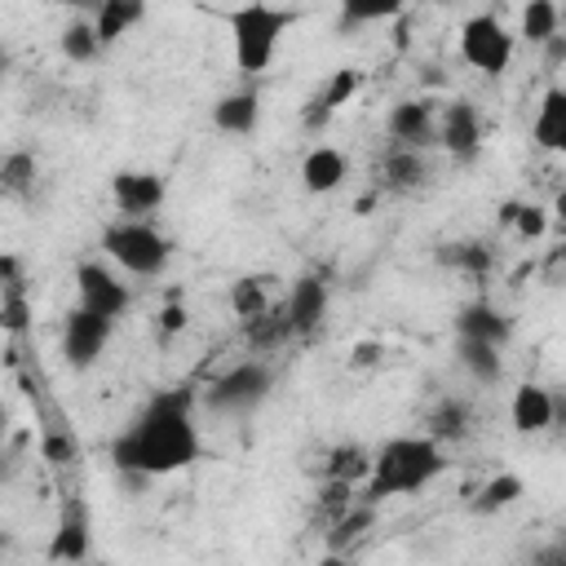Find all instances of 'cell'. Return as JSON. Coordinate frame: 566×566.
Segmentation results:
<instances>
[{"label": "cell", "instance_id": "cell-26", "mask_svg": "<svg viewBox=\"0 0 566 566\" xmlns=\"http://www.w3.org/2000/svg\"><path fill=\"white\" fill-rule=\"evenodd\" d=\"M367 469H371V451L358 447V442H345V447H336L332 460H327V482L354 486V482H367Z\"/></svg>", "mask_w": 566, "mask_h": 566}, {"label": "cell", "instance_id": "cell-13", "mask_svg": "<svg viewBox=\"0 0 566 566\" xmlns=\"http://www.w3.org/2000/svg\"><path fill=\"white\" fill-rule=\"evenodd\" d=\"M509 336H513V318L500 305H491V301L460 305V314H455V340H482V345L504 349Z\"/></svg>", "mask_w": 566, "mask_h": 566}, {"label": "cell", "instance_id": "cell-6", "mask_svg": "<svg viewBox=\"0 0 566 566\" xmlns=\"http://www.w3.org/2000/svg\"><path fill=\"white\" fill-rule=\"evenodd\" d=\"M517 35L495 13H469L460 22V57L482 75H504L513 66Z\"/></svg>", "mask_w": 566, "mask_h": 566}, {"label": "cell", "instance_id": "cell-33", "mask_svg": "<svg viewBox=\"0 0 566 566\" xmlns=\"http://www.w3.org/2000/svg\"><path fill=\"white\" fill-rule=\"evenodd\" d=\"M159 323H164V332H181V327H186V310H181V305H168V310L159 314Z\"/></svg>", "mask_w": 566, "mask_h": 566}, {"label": "cell", "instance_id": "cell-4", "mask_svg": "<svg viewBox=\"0 0 566 566\" xmlns=\"http://www.w3.org/2000/svg\"><path fill=\"white\" fill-rule=\"evenodd\" d=\"M102 248L133 279H159L172 261V239L164 230H155L150 221H128V217H119L102 230Z\"/></svg>", "mask_w": 566, "mask_h": 566}, {"label": "cell", "instance_id": "cell-5", "mask_svg": "<svg viewBox=\"0 0 566 566\" xmlns=\"http://www.w3.org/2000/svg\"><path fill=\"white\" fill-rule=\"evenodd\" d=\"M270 389H274V367H270L265 358H243V363L226 367V371L203 389V407L217 411V416H239V420H248V416L261 411V402L270 398Z\"/></svg>", "mask_w": 566, "mask_h": 566}, {"label": "cell", "instance_id": "cell-29", "mask_svg": "<svg viewBox=\"0 0 566 566\" xmlns=\"http://www.w3.org/2000/svg\"><path fill=\"white\" fill-rule=\"evenodd\" d=\"M442 261L455 265V270H464V274H473V279H486V270H491L495 256H491L486 243L464 239V243H447V248H442Z\"/></svg>", "mask_w": 566, "mask_h": 566}, {"label": "cell", "instance_id": "cell-32", "mask_svg": "<svg viewBox=\"0 0 566 566\" xmlns=\"http://www.w3.org/2000/svg\"><path fill=\"white\" fill-rule=\"evenodd\" d=\"M509 226H517V234H522V239H539V234L548 230V212H544L539 203H517Z\"/></svg>", "mask_w": 566, "mask_h": 566}, {"label": "cell", "instance_id": "cell-24", "mask_svg": "<svg viewBox=\"0 0 566 566\" xmlns=\"http://www.w3.org/2000/svg\"><path fill=\"white\" fill-rule=\"evenodd\" d=\"M88 557V522L80 517V513H66L62 522H57V531H53V544H49V562H84Z\"/></svg>", "mask_w": 566, "mask_h": 566}, {"label": "cell", "instance_id": "cell-34", "mask_svg": "<svg viewBox=\"0 0 566 566\" xmlns=\"http://www.w3.org/2000/svg\"><path fill=\"white\" fill-rule=\"evenodd\" d=\"M4 438H9V411L0 407V447H4Z\"/></svg>", "mask_w": 566, "mask_h": 566}, {"label": "cell", "instance_id": "cell-9", "mask_svg": "<svg viewBox=\"0 0 566 566\" xmlns=\"http://www.w3.org/2000/svg\"><path fill=\"white\" fill-rule=\"evenodd\" d=\"M394 146L402 150H429L438 146V111L429 97H402L389 106V119H385Z\"/></svg>", "mask_w": 566, "mask_h": 566}, {"label": "cell", "instance_id": "cell-22", "mask_svg": "<svg viewBox=\"0 0 566 566\" xmlns=\"http://www.w3.org/2000/svg\"><path fill=\"white\" fill-rule=\"evenodd\" d=\"M270 283H274V279H265V274H243V279H234V283H230V310H234V318H243V323L261 318V314L274 305Z\"/></svg>", "mask_w": 566, "mask_h": 566}, {"label": "cell", "instance_id": "cell-17", "mask_svg": "<svg viewBox=\"0 0 566 566\" xmlns=\"http://www.w3.org/2000/svg\"><path fill=\"white\" fill-rule=\"evenodd\" d=\"M345 177H349L345 150H336V146H310L305 150V159H301V186L310 195H332V190H340Z\"/></svg>", "mask_w": 566, "mask_h": 566}, {"label": "cell", "instance_id": "cell-1", "mask_svg": "<svg viewBox=\"0 0 566 566\" xmlns=\"http://www.w3.org/2000/svg\"><path fill=\"white\" fill-rule=\"evenodd\" d=\"M199 455L203 438L195 420V394L186 385L155 389L111 438V464L128 478H168L190 469Z\"/></svg>", "mask_w": 566, "mask_h": 566}, {"label": "cell", "instance_id": "cell-37", "mask_svg": "<svg viewBox=\"0 0 566 566\" xmlns=\"http://www.w3.org/2000/svg\"><path fill=\"white\" fill-rule=\"evenodd\" d=\"M4 66H9V57H4V49H0V75H4Z\"/></svg>", "mask_w": 566, "mask_h": 566}, {"label": "cell", "instance_id": "cell-28", "mask_svg": "<svg viewBox=\"0 0 566 566\" xmlns=\"http://www.w3.org/2000/svg\"><path fill=\"white\" fill-rule=\"evenodd\" d=\"M31 186H35V155H31V150H9V155L0 159V190L27 199Z\"/></svg>", "mask_w": 566, "mask_h": 566}, {"label": "cell", "instance_id": "cell-25", "mask_svg": "<svg viewBox=\"0 0 566 566\" xmlns=\"http://www.w3.org/2000/svg\"><path fill=\"white\" fill-rule=\"evenodd\" d=\"M469 433H473V411H469V402L447 398V402H438V407L429 411V438H433V442H455V438H469Z\"/></svg>", "mask_w": 566, "mask_h": 566}, {"label": "cell", "instance_id": "cell-35", "mask_svg": "<svg viewBox=\"0 0 566 566\" xmlns=\"http://www.w3.org/2000/svg\"><path fill=\"white\" fill-rule=\"evenodd\" d=\"M4 455H9V451L0 447V460H4ZM9 473H13V464H0V478H9Z\"/></svg>", "mask_w": 566, "mask_h": 566}, {"label": "cell", "instance_id": "cell-12", "mask_svg": "<svg viewBox=\"0 0 566 566\" xmlns=\"http://www.w3.org/2000/svg\"><path fill=\"white\" fill-rule=\"evenodd\" d=\"M164 177L159 172H146V168H119L111 177V199L119 208V217L128 221H146L159 203H164Z\"/></svg>", "mask_w": 566, "mask_h": 566}, {"label": "cell", "instance_id": "cell-18", "mask_svg": "<svg viewBox=\"0 0 566 566\" xmlns=\"http://www.w3.org/2000/svg\"><path fill=\"white\" fill-rule=\"evenodd\" d=\"M531 142L539 150H566V88L562 84L544 88L535 119H531Z\"/></svg>", "mask_w": 566, "mask_h": 566}, {"label": "cell", "instance_id": "cell-23", "mask_svg": "<svg viewBox=\"0 0 566 566\" xmlns=\"http://www.w3.org/2000/svg\"><path fill=\"white\" fill-rule=\"evenodd\" d=\"M517 35L531 40V44H548L562 35V4L557 0H531L522 9V22H517Z\"/></svg>", "mask_w": 566, "mask_h": 566}, {"label": "cell", "instance_id": "cell-15", "mask_svg": "<svg viewBox=\"0 0 566 566\" xmlns=\"http://www.w3.org/2000/svg\"><path fill=\"white\" fill-rule=\"evenodd\" d=\"M212 128L226 133V137H252L261 128V93L252 84L226 93L217 106H212Z\"/></svg>", "mask_w": 566, "mask_h": 566}, {"label": "cell", "instance_id": "cell-7", "mask_svg": "<svg viewBox=\"0 0 566 566\" xmlns=\"http://www.w3.org/2000/svg\"><path fill=\"white\" fill-rule=\"evenodd\" d=\"M75 310H88L106 323H119L133 310V287L106 261H80L75 265Z\"/></svg>", "mask_w": 566, "mask_h": 566}, {"label": "cell", "instance_id": "cell-30", "mask_svg": "<svg viewBox=\"0 0 566 566\" xmlns=\"http://www.w3.org/2000/svg\"><path fill=\"white\" fill-rule=\"evenodd\" d=\"M57 44H62V53H66L71 62H93V57L102 53V44H97V35H93V22H88V18L66 22Z\"/></svg>", "mask_w": 566, "mask_h": 566}, {"label": "cell", "instance_id": "cell-21", "mask_svg": "<svg viewBox=\"0 0 566 566\" xmlns=\"http://www.w3.org/2000/svg\"><path fill=\"white\" fill-rule=\"evenodd\" d=\"M455 358H460V367H464L478 385H500V380H504V349H495V345L455 340Z\"/></svg>", "mask_w": 566, "mask_h": 566}, {"label": "cell", "instance_id": "cell-20", "mask_svg": "<svg viewBox=\"0 0 566 566\" xmlns=\"http://www.w3.org/2000/svg\"><path fill=\"white\" fill-rule=\"evenodd\" d=\"M142 18H146V4H142V0H106V4H97V13H93L88 22H93L97 44L106 49V44H115L119 35H128V27H137Z\"/></svg>", "mask_w": 566, "mask_h": 566}, {"label": "cell", "instance_id": "cell-36", "mask_svg": "<svg viewBox=\"0 0 566 566\" xmlns=\"http://www.w3.org/2000/svg\"><path fill=\"white\" fill-rule=\"evenodd\" d=\"M323 566H349V562H345V557H327Z\"/></svg>", "mask_w": 566, "mask_h": 566}, {"label": "cell", "instance_id": "cell-19", "mask_svg": "<svg viewBox=\"0 0 566 566\" xmlns=\"http://www.w3.org/2000/svg\"><path fill=\"white\" fill-rule=\"evenodd\" d=\"M358 84H363V75L354 71V66H340L327 84H323V93L318 97H310V106H305V128H323L354 93H358Z\"/></svg>", "mask_w": 566, "mask_h": 566}, {"label": "cell", "instance_id": "cell-3", "mask_svg": "<svg viewBox=\"0 0 566 566\" xmlns=\"http://www.w3.org/2000/svg\"><path fill=\"white\" fill-rule=\"evenodd\" d=\"M296 18H301L296 9H279V4H261V0H252V4H234V9L226 13V22H230L234 66H239L243 75H261V71H270V62H274L283 35L296 27Z\"/></svg>", "mask_w": 566, "mask_h": 566}, {"label": "cell", "instance_id": "cell-2", "mask_svg": "<svg viewBox=\"0 0 566 566\" xmlns=\"http://www.w3.org/2000/svg\"><path fill=\"white\" fill-rule=\"evenodd\" d=\"M447 473V451L442 442H433L429 433H398L389 442H380L371 451V469H367V495L363 504H385L394 495H416L424 486H433Z\"/></svg>", "mask_w": 566, "mask_h": 566}, {"label": "cell", "instance_id": "cell-16", "mask_svg": "<svg viewBox=\"0 0 566 566\" xmlns=\"http://www.w3.org/2000/svg\"><path fill=\"white\" fill-rule=\"evenodd\" d=\"M509 420H513V429L517 433H544L553 420H557V398H553V389H544V385H517L513 389V402H509Z\"/></svg>", "mask_w": 566, "mask_h": 566}, {"label": "cell", "instance_id": "cell-14", "mask_svg": "<svg viewBox=\"0 0 566 566\" xmlns=\"http://www.w3.org/2000/svg\"><path fill=\"white\" fill-rule=\"evenodd\" d=\"M429 177H433V168H429L424 150H402V146H389L376 168V186L389 195H416Z\"/></svg>", "mask_w": 566, "mask_h": 566}, {"label": "cell", "instance_id": "cell-11", "mask_svg": "<svg viewBox=\"0 0 566 566\" xmlns=\"http://www.w3.org/2000/svg\"><path fill=\"white\" fill-rule=\"evenodd\" d=\"M279 305H283V318H287L292 336H310V332H318L323 318H327L332 287H327L323 274H301V279L287 287V296H283Z\"/></svg>", "mask_w": 566, "mask_h": 566}, {"label": "cell", "instance_id": "cell-8", "mask_svg": "<svg viewBox=\"0 0 566 566\" xmlns=\"http://www.w3.org/2000/svg\"><path fill=\"white\" fill-rule=\"evenodd\" d=\"M111 336H115V323H106L88 310H66V318H62V358H66V367L88 371L106 354Z\"/></svg>", "mask_w": 566, "mask_h": 566}, {"label": "cell", "instance_id": "cell-31", "mask_svg": "<svg viewBox=\"0 0 566 566\" xmlns=\"http://www.w3.org/2000/svg\"><path fill=\"white\" fill-rule=\"evenodd\" d=\"M371 522H376V509H371V504H363V500H358V504H349V509L336 517L332 548H345V544H349V539H358V535H363Z\"/></svg>", "mask_w": 566, "mask_h": 566}, {"label": "cell", "instance_id": "cell-27", "mask_svg": "<svg viewBox=\"0 0 566 566\" xmlns=\"http://www.w3.org/2000/svg\"><path fill=\"white\" fill-rule=\"evenodd\" d=\"M526 486H522V478L517 473H495L478 495H473V513H500V509H509V504H517V495H522Z\"/></svg>", "mask_w": 566, "mask_h": 566}, {"label": "cell", "instance_id": "cell-10", "mask_svg": "<svg viewBox=\"0 0 566 566\" xmlns=\"http://www.w3.org/2000/svg\"><path fill=\"white\" fill-rule=\"evenodd\" d=\"M438 146L451 159H460V164L478 159V150H482V115H478V106L469 97H455V102L442 106V115H438Z\"/></svg>", "mask_w": 566, "mask_h": 566}]
</instances>
